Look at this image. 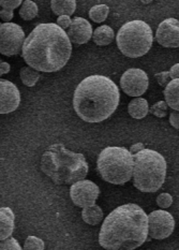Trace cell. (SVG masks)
<instances>
[{"label":"cell","instance_id":"obj_1","mask_svg":"<svg viewBox=\"0 0 179 250\" xmlns=\"http://www.w3.org/2000/svg\"><path fill=\"white\" fill-rule=\"evenodd\" d=\"M72 44L57 24H40L25 38L21 56L29 67L39 72H57L68 63Z\"/></svg>","mask_w":179,"mask_h":250},{"label":"cell","instance_id":"obj_2","mask_svg":"<svg viewBox=\"0 0 179 250\" xmlns=\"http://www.w3.org/2000/svg\"><path fill=\"white\" fill-rule=\"evenodd\" d=\"M148 237V218L137 204L118 206L103 221L99 244L108 250H131L142 246Z\"/></svg>","mask_w":179,"mask_h":250},{"label":"cell","instance_id":"obj_3","mask_svg":"<svg viewBox=\"0 0 179 250\" xmlns=\"http://www.w3.org/2000/svg\"><path fill=\"white\" fill-rule=\"evenodd\" d=\"M120 101V91L103 75H90L80 82L73 96V107L86 123H101L111 117Z\"/></svg>","mask_w":179,"mask_h":250},{"label":"cell","instance_id":"obj_4","mask_svg":"<svg viewBox=\"0 0 179 250\" xmlns=\"http://www.w3.org/2000/svg\"><path fill=\"white\" fill-rule=\"evenodd\" d=\"M40 167L56 185H72L84 179L88 173L84 155L69 150L60 143L50 146L42 155Z\"/></svg>","mask_w":179,"mask_h":250},{"label":"cell","instance_id":"obj_5","mask_svg":"<svg viewBox=\"0 0 179 250\" xmlns=\"http://www.w3.org/2000/svg\"><path fill=\"white\" fill-rule=\"evenodd\" d=\"M166 161L156 150L140 149L133 155V185L142 192H156L166 176Z\"/></svg>","mask_w":179,"mask_h":250},{"label":"cell","instance_id":"obj_6","mask_svg":"<svg viewBox=\"0 0 179 250\" xmlns=\"http://www.w3.org/2000/svg\"><path fill=\"white\" fill-rule=\"evenodd\" d=\"M97 170L107 183L126 184L132 178L133 155L124 147L110 146L103 149L98 157Z\"/></svg>","mask_w":179,"mask_h":250},{"label":"cell","instance_id":"obj_7","mask_svg":"<svg viewBox=\"0 0 179 250\" xmlns=\"http://www.w3.org/2000/svg\"><path fill=\"white\" fill-rule=\"evenodd\" d=\"M154 35L151 27L143 21H131L119 29L116 43L124 56L139 58L146 55L153 46Z\"/></svg>","mask_w":179,"mask_h":250},{"label":"cell","instance_id":"obj_8","mask_svg":"<svg viewBox=\"0 0 179 250\" xmlns=\"http://www.w3.org/2000/svg\"><path fill=\"white\" fill-rule=\"evenodd\" d=\"M25 38V32L20 25L10 21L0 24V54L8 57L19 55Z\"/></svg>","mask_w":179,"mask_h":250},{"label":"cell","instance_id":"obj_9","mask_svg":"<svg viewBox=\"0 0 179 250\" xmlns=\"http://www.w3.org/2000/svg\"><path fill=\"white\" fill-rule=\"evenodd\" d=\"M148 235L155 240H164L169 237L175 228L173 216L165 210H155L147 215Z\"/></svg>","mask_w":179,"mask_h":250},{"label":"cell","instance_id":"obj_10","mask_svg":"<svg viewBox=\"0 0 179 250\" xmlns=\"http://www.w3.org/2000/svg\"><path fill=\"white\" fill-rule=\"evenodd\" d=\"M100 189L95 183L87 179H80L71 185L70 198L79 208H87L96 203L99 198Z\"/></svg>","mask_w":179,"mask_h":250},{"label":"cell","instance_id":"obj_11","mask_svg":"<svg viewBox=\"0 0 179 250\" xmlns=\"http://www.w3.org/2000/svg\"><path fill=\"white\" fill-rule=\"evenodd\" d=\"M148 85V75L142 69H129L121 75L120 87L124 94L130 97L142 96L147 90Z\"/></svg>","mask_w":179,"mask_h":250},{"label":"cell","instance_id":"obj_12","mask_svg":"<svg viewBox=\"0 0 179 250\" xmlns=\"http://www.w3.org/2000/svg\"><path fill=\"white\" fill-rule=\"evenodd\" d=\"M20 94L16 85L10 81L0 79V114H9L18 110Z\"/></svg>","mask_w":179,"mask_h":250},{"label":"cell","instance_id":"obj_13","mask_svg":"<svg viewBox=\"0 0 179 250\" xmlns=\"http://www.w3.org/2000/svg\"><path fill=\"white\" fill-rule=\"evenodd\" d=\"M156 40L164 47L179 46V21L176 19H167L158 26Z\"/></svg>","mask_w":179,"mask_h":250},{"label":"cell","instance_id":"obj_14","mask_svg":"<svg viewBox=\"0 0 179 250\" xmlns=\"http://www.w3.org/2000/svg\"><path fill=\"white\" fill-rule=\"evenodd\" d=\"M67 35L70 42L77 45L87 43L92 37V26L87 20L83 18H75L71 21Z\"/></svg>","mask_w":179,"mask_h":250},{"label":"cell","instance_id":"obj_15","mask_svg":"<svg viewBox=\"0 0 179 250\" xmlns=\"http://www.w3.org/2000/svg\"><path fill=\"white\" fill-rule=\"evenodd\" d=\"M15 215L10 208H0V241L12 235L15 227Z\"/></svg>","mask_w":179,"mask_h":250},{"label":"cell","instance_id":"obj_16","mask_svg":"<svg viewBox=\"0 0 179 250\" xmlns=\"http://www.w3.org/2000/svg\"><path fill=\"white\" fill-rule=\"evenodd\" d=\"M178 87H179V80L174 79L171 80L166 84L164 89V98L167 106H170L174 111L179 110V100H178Z\"/></svg>","mask_w":179,"mask_h":250},{"label":"cell","instance_id":"obj_17","mask_svg":"<svg viewBox=\"0 0 179 250\" xmlns=\"http://www.w3.org/2000/svg\"><path fill=\"white\" fill-rule=\"evenodd\" d=\"M128 112L130 116L135 119H142L147 116L149 113V105L147 100L143 99V98L137 97L129 103Z\"/></svg>","mask_w":179,"mask_h":250},{"label":"cell","instance_id":"obj_18","mask_svg":"<svg viewBox=\"0 0 179 250\" xmlns=\"http://www.w3.org/2000/svg\"><path fill=\"white\" fill-rule=\"evenodd\" d=\"M115 34L110 26L103 25L98 27V28L92 32V40L99 46H105L111 44L113 42Z\"/></svg>","mask_w":179,"mask_h":250},{"label":"cell","instance_id":"obj_19","mask_svg":"<svg viewBox=\"0 0 179 250\" xmlns=\"http://www.w3.org/2000/svg\"><path fill=\"white\" fill-rule=\"evenodd\" d=\"M51 8L54 14L58 16H71L74 14L75 9H77V1L75 0H52Z\"/></svg>","mask_w":179,"mask_h":250},{"label":"cell","instance_id":"obj_20","mask_svg":"<svg viewBox=\"0 0 179 250\" xmlns=\"http://www.w3.org/2000/svg\"><path fill=\"white\" fill-rule=\"evenodd\" d=\"M103 210L99 205L96 203L87 208H83L82 210V218L87 225L98 226L103 219Z\"/></svg>","mask_w":179,"mask_h":250},{"label":"cell","instance_id":"obj_21","mask_svg":"<svg viewBox=\"0 0 179 250\" xmlns=\"http://www.w3.org/2000/svg\"><path fill=\"white\" fill-rule=\"evenodd\" d=\"M21 82L27 87H34L40 80V72L31 67H23L20 71Z\"/></svg>","mask_w":179,"mask_h":250},{"label":"cell","instance_id":"obj_22","mask_svg":"<svg viewBox=\"0 0 179 250\" xmlns=\"http://www.w3.org/2000/svg\"><path fill=\"white\" fill-rule=\"evenodd\" d=\"M39 12L38 5L36 2L31 1V0H25L21 2L20 9V16L25 21H31L34 20Z\"/></svg>","mask_w":179,"mask_h":250},{"label":"cell","instance_id":"obj_23","mask_svg":"<svg viewBox=\"0 0 179 250\" xmlns=\"http://www.w3.org/2000/svg\"><path fill=\"white\" fill-rule=\"evenodd\" d=\"M110 12V8L106 4H97L89 10V18L95 23H102L106 20Z\"/></svg>","mask_w":179,"mask_h":250},{"label":"cell","instance_id":"obj_24","mask_svg":"<svg viewBox=\"0 0 179 250\" xmlns=\"http://www.w3.org/2000/svg\"><path fill=\"white\" fill-rule=\"evenodd\" d=\"M149 112L153 114V115L159 117V118H163L167 115V104L165 101H159L156 102L155 104L149 108Z\"/></svg>","mask_w":179,"mask_h":250},{"label":"cell","instance_id":"obj_25","mask_svg":"<svg viewBox=\"0 0 179 250\" xmlns=\"http://www.w3.org/2000/svg\"><path fill=\"white\" fill-rule=\"evenodd\" d=\"M45 248L44 242L41 238H38L36 236H28L25 241L24 249L30 250V249H37V250H43Z\"/></svg>","mask_w":179,"mask_h":250},{"label":"cell","instance_id":"obj_26","mask_svg":"<svg viewBox=\"0 0 179 250\" xmlns=\"http://www.w3.org/2000/svg\"><path fill=\"white\" fill-rule=\"evenodd\" d=\"M0 249L1 250H5V249H8V250H20L21 249V247H20V245L19 244V242L15 240L14 237H8V238H5V240H2V241H0Z\"/></svg>","mask_w":179,"mask_h":250},{"label":"cell","instance_id":"obj_27","mask_svg":"<svg viewBox=\"0 0 179 250\" xmlns=\"http://www.w3.org/2000/svg\"><path fill=\"white\" fill-rule=\"evenodd\" d=\"M157 204H158V206L161 208H169L173 204V197L166 192L161 193L158 195V198H157Z\"/></svg>","mask_w":179,"mask_h":250},{"label":"cell","instance_id":"obj_28","mask_svg":"<svg viewBox=\"0 0 179 250\" xmlns=\"http://www.w3.org/2000/svg\"><path fill=\"white\" fill-rule=\"evenodd\" d=\"M21 2L23 0H0V7H2V9L14 10L19 8Z\"/></svg>","mask_w":179,"mask_h":250},{"label":"cell","instance_id":"obj_29","mask_svg":"<svg viewBox=\"0 0 179 250\" xmlns=\"http://www.w3.org/2000/svg\"><path fill=\"white\" fill-rule=\"evenodd\" d=\"M155 78L157 79V82L159 83V85H160V86H163V87H165V86H166V84L169 83L170 81L172 80V79H171V77H170V73H169V71L157 73V74L155 75Z\"/></svg>","mask_w":179,"mask_h":250},{"label":"cell","instance_id":"obj_30","mask_svg":"<svg viewBox=\"0 0 179 250\" xmlns=\"http://www.w3.org/2000/svg\"><path fill=\"white\" fill-rule=\"evenodd\" d=\"M71 19H70V16L68 15H60L57 20V25L59 27H61V28L64 29H68L70 25H71Z\"/></svg>","mask_w":179,"mask_h":250},{"label":"cell","instance_id":"obj_31","mask_svg":"<svg viewBox=\"0 0 179 250\" xmlns=\"http://www.w3.org/2000/svg\"><path fill=\"white\" fill-rule=\"evenodd\" d=\"M13 10L0 9V19L5 21V23H9V21L13 19Z\"/></svg>","mask_w":179,"mask_h":250},{"label":"cell","instance_id":"obj_32","mask_svg":"<svg viewBox=\"0 0 179 250\" xmlns=\"http://www.w3.org/2000/svg\"><path fill=\"white\" fill-rule=\"evenodd\" d=\"M179 116H178V111H174L171 113L170 115V123L173 127L178 130L179 128Z\"/></svg>","mask_w":179,"mask_h":250},{"label":"cell","instance_id":"obj_33","mask_svg":"<svg viewBox=\"0 0 179 250\" xmlns=\"http://www.w3.org/2000/svg\"><path fill=\"white\" fill-rule=\"evenodd\" d=\"M10 69H11L10 64L8 62H3V61H1V59H0V74H1V75L8 74L10 72Z\"/></svg>","mask_w":179,"mask_h":250},{"label":"cell","instance_id":"obj_34","mask_svg":"<svg viewBox=\"0 0 179 250\" xmlns=\"http://www.w3.org/2000/svg\"><path fill=\"white\" fill-rule=\"evenodd\" d=\"M169 73H170V77H171L172 80L178 79V74H179V64H178V63L174 64V66H173V67L171 68Z\"/></svg>","mask_w":179,"mask_h":250},{"label":"cell","instance_id":"obj_35","mask_svg":"<svg viewBox=\"0 0 179 250\" xmlns=\"http://www.w3.org/2000/svg\"><path fill=\"white\" fill-rule=\"evenodd\" d=\"M144 148V145L143 143H137L131 146V148H130V153H131L132 155H134L135 153H138V151H139L140 149Z\"/></svg>","mask_w":179,"mask_h":250},{"label":"cell","instance_id":"obj_36","mask_svg":"<svg viewBox=\"0 0 179 250\" xmlns=\"http://www.w3.org/2000/svg\"><path fill=\"white\" fill-rule=\"evenodd\" d=\"M151 1H153V0H142V2H143V3H145V4L150 3Z\"/></svg>","mask_w":179,"mask_h":250},{"label":"cell","instance_id":"obj_37","mask_svg":"<svg viewBox=\"0 0 179 250\" xmlns=\"http://www.w3.org/2000/svg\"><path fill=\"white\" fill-rule=\"evenodd\" d=\"M0 77H2V75H1V74H0Z\"/></svg>","mask_w":179,"mask_h":250}]
</instances>
